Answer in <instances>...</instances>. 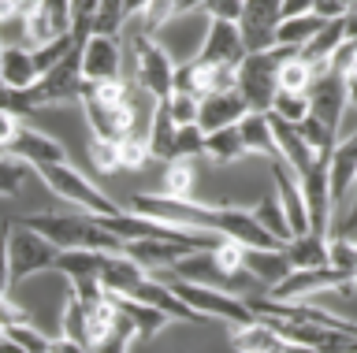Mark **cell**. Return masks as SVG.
Returning a JSON list of instances; mask_svg holds the SVG:
<instances>
[{
	"mask_svg": "<svg viewBox=\"0 0 357 353\" xmlns=\"http://www.w3.org/2000/svg\"><path fill=\"white\" fill-rule=\"evenodd\" d=\"M201 8H205V0H178L175 15H190V12H201Z\"/></svg>",
	"mask_w": 357,
	"mask_h": 353,
	"instance_id": "39",
	"label": "cell"
},
{
	"mask_svg": "<svg viewBox=\"0 0 357 353\" xmlns=\"http://www.w3.org/2000/svg\"><path fill=\"white\" fill-rule=\"evenodd\" d=\"M272 175H275V201L283 205V216L290 223V235H309V205H305V190H301V179L287 168L283 160H272Z\"/></svg>",
	"mask_w": 357,
	"mask_h": 353,
	"instance_id": "12",
	"label": "cell"
},
{
	"mask_svg": "<svg viewBox=\"0 0 357 353\" xmlns=\"http://www.w3.org/2000/svg\"><path fill=\"white\" fill-rule=\"evenodd\" d=\"M354 283H357V257H354Z\"/></svg>",
	"mask_w": 357,
	"mask_h": 353,
	"instance_id": "43",
	"label": "cell"
},
{
	"mask_svg": "<svg viewBox=\"0 0 357 353\" xmlns=\"http://www.w3.org/2000/svg\"><path fill=\"white\" fill-rule=\"evenodd\" d=\"M245 56H250V45H245L238 23H220V19H208V30H205V41L197 49V60L201 63H212V68H231L238 71Z\"/></svg>",
	"mask_w": 357,
	"mask_h": 353,
	"instance_id": "11",
	"label": "cell"
},
{
	"mask_svg": "<svg viewBox=\"0 0 357 353\" xmlns=\"http://www.w3.org/2000/svg\"><path fill=\"white\" fill-rule=\"evenodd\" d=\"M190 253H201L197 246L186 242H167V238H145V242H127V257H134L145 272H172L178 260H186Z\"/></svg>",
	"mask_w": 357,
	"mask_h": 353,
	"instance_id": "15",
	"label": "cell"
},
{
	"mask_svg": "<svg viewBox=\"0 0 357 353\" xmlns=\"http://www.w3.org/2000/svg\"><path fill=\"white\" fill-rule=\"evenodd\" d=\"M309 97H312V116H317L324 127H331L335 134H339V130H342V116H346V108H350L342 74L339 71H324Z\"/></svg>",
	"mask_w": 357,
	"mask_h": 353,
	"instance_id": "13",
	"label": "cell"
},
{
	"mask_svg": "<svg viewBox=\"0 0 357 353\" xmlns=\"http://www.w3.org/2000/svg\"><path fill=\"white\" fill-rule=\"evenodd\" d=\"M283 23H287L283 0H245L238 30H242L250 52H268L279 45V26Z\"/></svg>",
	"mask_w": 357,
	"mask_h": 353,
	"instance_id": "10",
	"label": "cell"
},
{
	"mask_svg": "<svg viewBox=\"0 0 357 353\" xmlns=\"http://www.w3.org/2000/svg\"><path fill=\"white\" fill-rule=\"evenodd\" d=\"M41 79L38 71V60H33V49L26 45H4L0 52V82H4V90H33Z\"/></svg>",
	"mask_w": 357,
	"mask_h": 353,
	"instance_id": "16",
	"label": "cell"
},
{
	"mask_svg": "<svg viewBox=\"0 0 357 353\" xmlns=\"http://www.w3.org/2000/svg\"><path fill=\"white\" fill-rule=\"evenodd\" d=\"M175 141H178V123H175V116H172V104L160 101V104H156V116H153V130H149L153 160L172 164L175 160Z\"/></svg>",
	"mask_w": 357,
	"mask_h": 353,
	"instance_id": "21",
	"label": "cell"
},
{
	"mask_svg": "<svg viewBox=\"0 0 357 353\" xmlns=\"http://www.w3.org/2000/svg\"><path fill=\"white\" fill-rule=\"evenodd\" d=\"M331 19H320L317 12L312 15H298V19H287L283 26H279V45H290V49H305L312 38L320 34L324 26H328Z\"/></svg>",
	"mask_w": 357,
	"mask_h": 353,
	"instance_id": "26",
	"label": "cell"
},
{
	"mask_svg": "<svg viewBox=\"0 0 357 353\" xmlns=\"http://www.w3.org/2000/svg\"><path fill=\"white\" fill-rule=\"evenodd\" d=\"M119 141H123V138H119ZM119 141H116V138H89V160H93L97 171H123Z\"/></svg>",
	"mask_w": 357,
	"mask_h": 353,
	"instance_id": "30",
	"label": "cell"
},
{
	"mask_svg": "<svg viewBox=\"0 0 357 353\" xmlns=\"http://www.w3.org/2000/svg\"><path fill=\"white\" fill-rule=\"evenodd\" d=\"M4 123V134H0V146H4V157H19L22 164H30L33 171L38 168H52V164H71L67 160V149L56 138L41 134V130L26 127L19 116L4 112L0 116Z\"/></svg>",
	"mask_w": 357,
	"mask_h": 353,
	"instance_id": "7",
	"label": "cell"
},
{
	"mask_svg": "<svg viewBox=\"0 0 357 353\" xmlns=\"http://www.w3.org/2000/svg\"><path fill=\"white\" fill-rule=\"evenodd\" d=\"M342 4H346V8H350V12H357V0H342Z\"/></svg>",
	"mask_w": 357,
	"mask_h": 353,
	"instance_id": "42",
	"label": "cell"
},
{
	"mask_svg": "<svg viewBox=\"0 0 357 353\" xmlns=\"http://www.w3.org/2000/svg\"><path fill=\"white\" fill-rule=\"evenodd\" d=\"M127 68H130V79L149 97H156V101H167V97L175 93L178 63L167 56V49L160 41L153 34H145V30H138V26L127 34Z\"/></svg>",
	"mask_w": 357,
	"mask_h": 353,
	"instance_id": "3",
	"label": "cell"
},
{
	"mask_svg": "<svg viewBox=\"0 0 357 353\" xmlns=\"http://www.w3.org/2000/svg\"><path fill=\"white\" fill-rule=\"evenodd\" d=\"M272 116H279V119H287V123H305V119L312 116V97L309 93H283L279 90V97H275V104H272Z\"/></svg>",
	"mask_w": 357,
	"mask_h": 353,
	"instance_id": "28",
	"label": "cell"
},
{
	"mask_svg": "<svg viewBox=\"0 0 357 353\" xmlns=\"http://www.w3.org/2000/svg\"><path fill=\"white\" fill-rule=\"evenodd\" d=\"M26 171H33L30 164H22L19 157H4V164H0V182H4V197H11L19 190V182L26 179Z\"/></svg>",
	"mask_w": 357,
	"mask_h": 353,
	"instance_id": "36",
	"label": "cell"
},
{
	"mask_svg": "<svg viewBox=\"0 0 357 353\" xmlns=\"http://www.w3.org/2000/svg\"><path fill=\"white\" fill-rule=\"evenodd\" d=\"M242 138L250 146V157H264L268 164L279 160V141H275V127L268 112H250L242 119Z\"/></svg>",
	"mask_w": 357,
	"mask_h": 353,
	"instance_id": "20",
	"label": "cell"
},
{
	"mask_svg": "<svg viewBox=\"0 0 357 353\" xmlns=\"http://www.w3.org/2000/svg\"><path fill=\"white\" fill-rule=\"evenodd\" d=\"M22 223L45 235L60 253L86 249V253H127V242L116 238L100 223V216L78 212V216H56V212H33L22 216Z\"/></svg>",
	"mask_w": 357,
	"mask_h": 353,
	"instance_id": "1",
	"label": "cell"
},
{
	"mask_svg": "<svg viewBox=\"0 0 357 353\" xmlns=\"http://www.w3.org/2000/svg\"><path fill=\"white\" fill-rule=\"evenodd\" d=\"M324 290H339L342 297H350L354 290V279L339 268H294L287 275L283 283L275 286V290H268L264 297H272V301H301V297L309 294H324Z\"/></svg>",
	"mask_w": 357,
	"mask_h": 353,
	"instance_id": "8",
	"label": "cell"
},
{
	"mask_svg": "<svg viewBox=\"0 0 357 353\" xmlns=\"http://www.w3.org/2000/svg\"><path fill=\"white\" fill-rule=\"evenodd\" d=\"M317 79H320V71L312 68V63L301 60V52H298L294 60L283 63V74H279V90H283V93H312Z\"/></svg>",
	"mask_w": 357,
	"mask_h": 353,
	"instance_id": "27",
	"label": "cell"
},
{
	"mask_svg": "<svg viewBox=\"0 0 357 353\" xmlns=\"http://www.w3.org/2000/svg\"><path fill=\"white\" fill-rule=\"evenodd\" d=\"M301 49L290 45H275L268 52H250L245 63L238 68V93L245 97V104L253 112H272L275 97H279V74H283V63L294 60Z\"/></svg>",
	"mask_w": 357,
	"mask_h": 353,
	"instance_id": "4",
	"label": "cell"
},
{
	"mask_svg": "<svg viewBox=\"0 0 357 353\" xmlns=\"http://www.w3.org/2000/svg\"><path fill=\"white\" fill-rule=\"evenodd\" d=\"M156 279H164L190 308H194L197 316H205V320H223V324H234V327H250V324H257L253 305L245 301V297L231 294V290H216V286H201V283L172 279V275H156Z\"/></svg>",
	"mask_w": 357,
	"mask_h": 353,
	"instance_id": "5",
	"label": "cell"
},
{
	"mask_svg": "<svg viewBox=\"0 0 357 353\" xmlns=\"http://www.w3.org/2000/svg\"><path fill=\"white\" fill-rule=\"evenodd\" d=\"M328 171H331V201L339 208L346 197L357 190V134L342 138L339 146H335Z\"/></svg>",
	"mask_w": 357,
	"mask_h": 353,
	"instance_id": "17",
	"label": "cell"
},
{
	"mask_svg": "<svg viewBox=\"0 0 357 353\" xmlns=\"http://www.w3.org/2000/svg\"><path fill=\"white\" fill-rule=\"evenodd\" d=\"M205 157L216 160V164H234V160L250 157V146H245V138H242V123L208 134L205 138Z\"/></svg>",
	"mask_w": 357,
	"mask_h": 353,
	"instance_id": "23",
	"label": "cell"
},
{
	"mask_svg": "<svg viewBox=\"0 0 357 353\" xmlns=\"http://www.w3.org/2000/svg\"><path fill=\"white\" fill-rule=\"evenodd\" d=\"M253 216L261 219V223L272 230V235H279L283 242H290L294 235H290V223H287V216H283V205L279 201H264V205H253Z\"/></svg>",
	"mask_w": 357,
	"mask_h": 353,
	"instance_id": "34",
	"label": "cell"
},
{
	"mask_svg": "<svg viewBox=\"0 0 357 353\" xmlns=\"http://www.w3.org/2000/svg\"><path fill=\"white\" fill-rule=\"evenodd\" d=\"M167 104H172V116H175L178 127H201V97L175 90L167 97Z\"/></svg>",
	"mask_w": 357,
	"mask_h": 353,
	"instance_id": "31",
	"label": "cell"
},
{
	"mask_svg": "<svg viewBox=\"0 0 357 353\" xmlns=\"http://www.w3.org/2000/svg\"><path fill=\"white\" fill-rule=\"evenodd\" d=\"M63 335L82 342V346H89V335H86V308L82 301H78L75 294H67V308H63Z\"/></svg>",
	"mask_w": 357,
	"mask_h": 353,
	"instance_id": "33",
	"label": "cell"
},
{
	"mask_svg": "<svg viewBox=\"0 0 357 353\" xmlns=\"http://www.w3.org/2000/svg\"><path fill=\"white\" fill-rule=\"evenodd\" d=\"M346 45H357V12L346 15Z\"/></svg>",
	"mask_w": 357,
	"mask_h": 353,
	"instance_id": "40",
	"label": "cell"
},
{
	"mask_svg": "<svg viewBox=\"0 0 357 353\" xmlns=\"http://www.w3.org/2000/svg\"><path fill=\"white\" fill-rule=\"evenodd\" d=\"M331 238H320V235H298L287 242V260L290 268H328L331 264V249H328Z\"/></svg>",
	"mask_w": 357,
	"mask_h": 353,
	"instance_id": "22",
	"label": "cell"
},
{
	"mask_svg": "<svg viewBox=\"0 0 357 353\" xmlns=\"http://www.w3.org/2000/svg\"><path fill=\"white\" fill-rule=\"evenodd\" d=\"M108 297L116 301L119 313L127 316L134 327H138V338H145V342L156 338V335H160V331H164L167 324H172V316L160 313V308L149 305V301H142V297H127V294H108Z\"/></svg>",
	"mask_w": 357,
	"mask_h": 353,
	"instance_id": "19",
	"label": "cell"
},
{
	"mask_svg": "<svg viewBox=\"0 0 357 353\" xmlns=\"http://www.w3.org/2000/svg\"><path fill=\"white\" fill-rule=\"evenodd\" d=\"M4 353H26V350H22L19 342H11V338H4Z\"/></svg>",
	"mask_w": 357,
	"mask_h": 353,
	"instance_id": "41",
	"label": "cell"
},
{
	"mask_svg": "<svg viewBox=\"0 0 357 353\" xmlns=\"http://www.w3.org/2000/svg\"><path fill=\"white\" fill-rule=\"evenodd\" d=\"M105 257L108 253H86V249H71V253H60L56 260V272L71 279H100V268H105Z\"/></svg>",
	"mask_w": 357,
	"mask_h": 353,
	"instance_id": "24",
	"label": "cell"
},
{
	"mask_svg": "<svg viewBox=\"0 0 357 353\" xmlns=\"http://www.w3.org/2000/svg\"><path fill=\"white\" fill-rule=\"evenodd\" d=\"M82 79L86 82H119L127 79V38L93 34L82 45Z\"/></svg>",
	"mask_w": 357,
	"mask_h": 353,
	"instance_id": "9",
	"label": "cell"
},
{
	"mask_svg": "<svg viewBox=\"0 0 357 353\" xmlns=\"http://www.w3.org/2000/svg\"><path fill=\"white\" fill-rule=\"evenodd\" d=\"M335 71L342 74L346 97H350V108L357 112V45H342V52L335 56Z\"/></svg>",
	"mask_w": 357,
	"mask_h": 353,
	"instance_id": "32",
	"label": "cell"
},
{
	"mask_svg": "<svg viewBox=\"0 0 357 353\" xmlns=\"http://www.w3.org/2000/svg\"><path fill=\"white\" fill-rule=\"evenodd\" d=\"M33 175H38V179L49 186L56 197H60V201L78 205V208H82V212H89V216H119V212H127V205H116L105 190H100V186H93L78 168H71V164L38 168Z\"/></svg>",
	"mask_w": 357,
	"mask_h": 353,
	"instance_id": "6",
	"label": "cell"
},
{
	"mask_svg": "<svg viewBox=\"0 0 357 353\" xmlns=\"http://www.w3.org/2000/svg\"><path fill=\"white\" fill-rule=\"evenodd\" d=\"M164 197H175V201H190L194 194V160H172L164 164V175H160V190Z\"/></svg>",
	"mask_w": 357,
	"mask_h": 353,
	"instance_id": "25",
	"label": "cell"
},
{
	"mask_svg": "<svg viewBox=\"0 0 357 353\" xmlns=\"http://www.w3.org/2000/svg\"><path fill=\"white\" fill-rule=\"evenodd\" d=\"M283 12H287V19L312 15V12H317V0H283Z\"/></svg>",
	"mask_w": 357,
	"mask_h": 353,
	"instance_id": "38",
	"label": "cell"
},
{
	"mask_svg": "<svg viewBox=\"0 0 357 353\" xmlns=\"http://www.w3.org/2000/svg\"><path fill=\"white\" fill-rule=\"evenodd\" d=\"M4 338L19 342L26 353H49V342H52L49 335H41L30 320H22V324H4Z\"/></svg>",
	"mask_w": 357,
	"mask_h": 353,
	"instance_id": "29",
	"label": "cell"
},
{
	"mask_svg": "<svg viewBox=\"0 0 357 353\" xmlns=\"http://www.w3.org/2000/svg\"><path fill=\"white\" fill-rule=\"evenodd\" d=\"M201 12H205L208 19H220V23H242L245 0H205Z\"/></svg>",
	"mask_w": 357,
	"mask_h": 353,
	"instance_id": "35",
	"label": "cell"
},
{
	"mask_svg": "<svg viewBox=\"0 0 357 353\" xmlns=\"http://www.w3.org/2000/svg\"><path fill=\"white\" fill-rule=\"evenodd\" d=\"M49 353H97V350H89V346H82V342H75V338L60 335V338H52V342H49Z\"/></svg>",
	"mask_w": 357,
	"mask_h": 353,
	"instance_id": "37",
	"label": "cell"
},
{
	"mask_svg": "<svg viewBox=\"0 0 357 353\" xmlns=\"http://www.w3.org/2000/svg\"><path fill=\"white\" fill-rule=\"evenodd\" d=\"M149 279V272L142 268L134 257L127 253H108L105 257V268H100V283H105L108 294H138V286Z\"/></svg>",
	"mask_w": 357,
	"mask_h": 353,
	"instance_id": "18",
	"label": "cell"
},
{
	"mask_svg": "<svg viewBox=\"0 0 357 353\" xmlns=\"http://www.w3.org/2000/svg\"><path fill=\"white\" fill-rule=\"evenodd\" d=\"M253 108L245 104V97L234 90H223V93H208L201 101V130L205 134H216V130H227V127H238Z\"/></svg>",
	"mask_w": 357,
	"mask_h": 353,
	"instance_id": "14",
	"label": "cell"
},
{
	"mask_svg": "<svg viewBox=\"0 0 357 353\" xmlns=\"http://www.w3.org/2000/svg\"><path fill=\"white\" fill-rule=\"evenodd\" d=\"M60 249L52 246L45 235H38L33 227H26L22 219L8 223V246H4V297H11L15 283L30 279L38 272H56Z\"/></svg>",
	"mask_w": 357,
	"mask_h": 353,
	"instance_id": "2",
	"label": "cell"
}]
</instances>
